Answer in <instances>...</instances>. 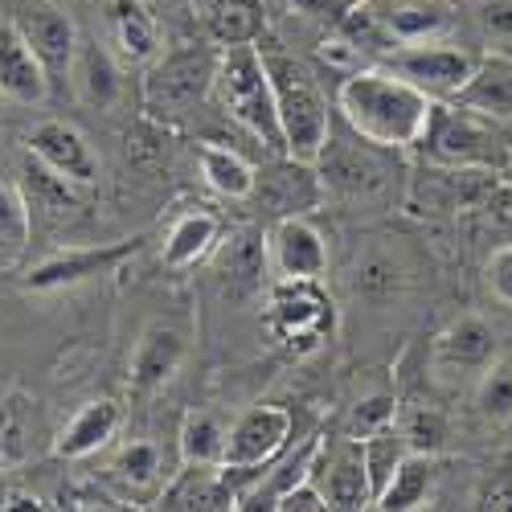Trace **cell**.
I'll return each instance as SVG.
<instances>
[{"label": "cell", "instance_id": "cell-20", "mask_svg": "<svg viewBox=\"0 0 512 512\" xmlns=\"http://www.w3.org/2000/svg\"><path fill=\"white\" fill-rule=\"evenodd\" d=\"M107 33L123 62H156L164 54V33L144 0H107Z\"/></svg>", "mask_w": 512, "mask_h": 512}, {"label": "cell", "instance_id": "cell-24", "mask_svg": "<svg viewBox=\"0 0 512 512\" xmlns=\"http://www.w3.org/2000/svg\"><path fill=\"white\" fill-rule=\"evenodd\" d=\"M222 242V218L209 209H189L173 222L164 238V250H160V263L168 271H185V267H197L205 254Z\"/></svg>", "mask_w": 512, "mask_h": 512}, {"label": "cell", "instance_id": "cell-30", "mask_svg": "<svg viewBox=\"0 0 512 512\" xmlns=\"http://www.w3.org/2000/svg\"><path fill=\"white\" fill-rule=\"evenodd\" d=\"M402 287H406V271H402V263L394 259V254H386V250L365 254V259L357 263V271H353V291L361 295V300H369V304L394 300Z\"/></svg>", "mask_w": 512, "mask_h": 512}, {"label": "cell", "instance_id": "cell-6", "mask_svg": "<svg viewBox=\"0 0 512 512\" xmlns=\"http://www.w3.org/2000/svg\"><path fill=\"white\" fill-rule=\"evenodd\" d=\"M336 312L320 279H279L267 295V328L291 353H312L332 336Z\"/></svg>", "mask_w": 512, "mask_h": 512}, {"label": "cell", "instance_id": "cell-4", "mask_svg": "<svg viewBox=\"0 0 512 512\" xmlns=\"http://www.w3.org/2000/svg\"><path fill=\"white\" fill-rule=\"evenodd\" d=\"M414 148L435 168H476V173H492V168L508 164V144L492 127V119L467 111L451 99L431 103L426 132Z\"/></svg>", "mask_w": 512, "mask_h": 512}, {"label": "cell", "instance_id": "cell-38", "mask_svg": "<svg viewBox=\"0 0 512 512\" xmlns=\"http://www.w3.org/2000/svg\"><path fill=\"white\" fill-rule=\"evenodd\" d=\"M275 508H279V512H324L328 500H324V492L316 488V480H304V484L287 488V492L275 500Z\"/></svg>", "mask_w": 512, "mask_h": 512}, {"label": "cell", "instance_id": "cell-39", "mask_svg": "<svg viewBox=\"0 0 512 512\" xmlns=\"http://www.w3.org/2000/svg\"><path fill=\"white\" fill-rule=\"evenodd\" d=\"M484 275H488V287H492L496 300L512 308V246H500V250L492 254Z\"/></svg>", "mask_w": 512, "mask_h": 512}, {"label": "cell", "instance_id": "cell-43", "mask_svg": "<svg viewBox=\"0 0 512 512\" xmlns=\"http://www.w3.org/2000/svg\"><path fill=\"white\" fill-rule=\"evenodd\" d=\"M193 5H197V9H201V13H205V9H209V5H213V0H193Z\"/></svg>", "mask_w": 512, "mask_h": 512}, {"label": "cell", "instance_id": "cell-41", "mask_svg": "<svg viewBox=\"0 0 512 512\" xmlns=\"http://www.w3.org/2000/svg\"><path fill=\"white\" fill-rule=\"evenodd\" d=\"M480 508H496V512H512V476L496 480L484 496H480Z\"/></svg>", "mask_w": 512, "mask_h": 512}, {"label": "cell", "instance_id": "cell-25", "mask_svg": "<svg viewBox=\"0 0 512 512\" xmlns=\"http://www.w3.org/2000/svg\"><path fill=\"white\" fill-rule=\"evenodd\" d=\"M435 488V455H422V451H406L402 463L394 467L390 484L381 488V496L373 500V508H386V512H410L422 508L426 496Z\"/></svg>", "mask_w": 512, "mask_h": 512}, {"label": "cell", "instance_id": "cell-10", "mask_svg": "<svg viewBox=\"0 0 512 512\" xmlns=\"http://www.w3.org/2000/svg\"><path fill=\"white\" fill-rule=\"evenodd\" d=\"M25 148L41 168H50L54 177H62L74 189H91L99 181V156L91 140L66 119H41L25 136Z\"/></svg>", "mask_w": 512, "mask_h": 512}, {"label": "cell", "instance_id": "cell-8", "mask_svg": "<svg viewBox=\"0 0 512 512\" xmlns=\"http://www.w3.org/2000/svg\"><path fill=\"white\" fill-rule=\"evenodd\" d=\"M213 70H218V54L185 46L152 62L148 78H144V103L152 111H185L193 103H201L213 91Z\"/></svg>", "mask_w": 512, "mask_h": 512}, {"label": "cell", "instance_id": "cell-29", "mask_svg": "<svg viewBox=\"0 0 512 512\" xmlns=\"http://www.w3.org/2000/svg\"><path fill=\"white\" fill-rule=\"evenodd\" d=\"M181 459L197 467H218L222 447H226V422L213 410H189L181 418V435H177Z\"/></svg>", "mask_w": 512, "mask_h": 512}, {"label": "cell", "instance_id": "cell-23", "mask_svg": "<svg viewBox=\"0 0 512 512\" xmlns=\"http://www.w3.org/2000/svg\"><path fill=\"white\" fill-rule=\"evenodd\" d=\"M119 422H123V410L115 398H95L82 406L66 426H62V435H58V455L62 459H91L99 455L115 431H119Z\"/></svg>", "mask_w": 512, "mask_h": 512}, {"label": "cell", "instance_id": "cell-7", "mask_svg": "<svg viewBox=\"0 0 512 512\" xmlns=\"http://www.w3.org/2000/svg\"><path fill=\"white\" fill-rule=\"evenodd\" d=\"M377 152H386V148H377V144H369L361 136L357 140H340V136L328 132V140L320 144V152L312 160L324 197H340V201L377 197L381 189H386V177H390L386 160H381Z\"/></svg>", "mask_w": 512, "mask_h": 512}, {"label": "cell", "instance_id": "cell-34", "mask_svg": "<svg viewBox=\"0 0 512 512\" xmlns=\"http://www.w3.org/2000/svg\"><path fill=\"white\" fill-rule=\"evenodd\" d=\"M406 451H410V447H406V439H402L398 426H390V431H377V435L361 439V459H365V476H369V492H373V500L381 496V488L390 484L394 467L402 463Z\"/></svg>", "mask_w": 512, "mask_h": 512}, {"label": "cell", "instance_id": "cell-35", "mask_svg": "<svg viewBox=\"0 0 512 512\" xmlns=\"http://www.w3.org/2000/svg\"><path fill=\"white\" fill-rule=\"evenodd\" d=\"M25 246H29V205L9 181H0V267L17 263Z\"/></svg>", "mask_w": 512, "mask_h": 512}, {"label": "cell", "instance_id": "cell-44", "mask_svg": "<svg viewBox=\"0 0 512 512\" xmlns=\"http://www.w3.org/2000/svg\"><path fill=\"white\" fill-rule=\"evenodd\" d=\"M0 500H5V488H0Z\"/></svg>", "mask_w": 512, "mask_h": 512}, {"label": "cell", "instance_id": "cell-31", "mask_svg": "<svg viewBox=\"0 0 512 512\" xmlns=\"http://www.w3.org/2000/svg\"><path fill=\"white\" fill-rule=\"evenodd\" d=\"M111 472H115L127 488H132V492H156V488L168 480V472H164V455H160V447L148 443V439L127 443V447L115 455Z\"/></svg>", "mask_w": 512, "mask_h": 512}, {"label": "cell", "instance_id": "cell-36", "mask_svg": "<svg viewBox=\"0 0 512 512\" xmlns=\"http://www.w3.org/2000/svg\"><path fill=\"white\" fill-rule=\"evenodd\" d=\"M386 29L398 46H410V41H426L443 29V13L435 5H402L386 13Z\"/></svg>", "mask_w": 512, "mask_h": 512}, {"label": "cell", "instance_id": "cell-19", "mask_svg": "<svg viewBox=\"0 0 512 512\" xmlns=\"http://www.w3.org/2000/svg\"><path fill=\"white\" fill-rule=\"evenodd\" d=\"M267 263H271L267 259V234L254 230V226L234 230L218 250V279H222L230 300H246V295L259 291Z\"/></svg>", "mask_w": 512, "mask_h": 512}, {"label": "cell", "instance_id": "cell-40", "mask_svg": "<svg viewBox=\"0 0 512 512\" xmlns=\"http://www.w3.org/2000/svg\"><path fill=\"white\" fill-rule=\"evenodd\" d=\"M62 500H66L70 508H115V500H111L103 488H95V484L70 488V492H62Z\"/></svg>", "mask_w": 512, "mask_h": 512}, {"label": "cell", "instance_id": "cell-14", "mask_svg": "<svg viewBox=\"0 0 512 512\" xmlns=\"http://www.w3.org/2000/svg\"><path fill=\"white\" fill-rule=\"evenodd\" d=\"M189 353V340L181 328L173 324H148L136 340L132 349V365H127V373H132V390L136 394H156L164 390L168 381L177 377L181 361Z\"/></svg>", "mask_w": 512, "mask_h": 512}, {"label": "cell", "instance_id": "cell-32", "mask_svg": "<svg viewBox=\"0 0 512 512\" xmlns=\"http://www.w3.org/2000/svg\"><path fill=\"white\" fill-rule=\"evenodd\" d=\"M398 431L406 439L410 451H422V455H443L451 431H447V418L443 410L435 406H410V410H398Z\"/></svg>", "mask_w": 512, "mask_h": 512}, {"label": "cell", "instance_id": "cell-9", "mask_svg": "<svg viewBox=\"0 0 512 512\" xmlns=\"http://www.w3.org/2000/svg\"><path fill=\"white\" fill-rule=\"evenodd\" d=\"M472 50L459 46H435V41H410V46H394L386 54V66L394 74H402L406 82H414L418 91H426L431 99H455L459 87L476 70Z\"/></svg>", "mask_w": 512, "mask_h": 512}, {"label": "cell", "instance_id": "cell-42", "mask_svg": "<svg viewBox=\"0 0 512 512\" xmlns=\"http://www.w3.org/2000/svg\"><path fill=\"white\" fill-rule=\"evenodd\" d=\"M484 25L500 37H512V5H488L484 9Z\"/></svg>", "mask_w": 512, "mask_h": 512}, {"label": "cell", "instance_id": "cell-2", "mask_svg": "<svg viewBox=\"0 0 512 512\" xmlns=\"http://www.w3.org/2000/svg\"><path fill=\"white\" fill-rule=\"evenodd\" d=\"M263 66L271 78V95H275V111L283 127V152L295 160H316L320 144L332 132V111L316 87L312 70L304 62H295L287 54H271V50H263Z\"/></svg>", "mask_w": 512, "mask_h": 512}, {"label": "cell", "instance_id": "cell-5", "mask_svg": "<svg viewBox=\"0 0 512 512\" xmlns=\"http://www.w3.org/2000/svg\"><path fill=\"white\" fill-rule=\"evenodd\" d=\"M291 431H295V414L287 406H275V402L250 406L234 426H226V447H222L218 467H222V480L238 504L246 492L242 480H254L263 467H271L287 451Z\"/></svg>", "mask_w": 512, "mask_h": 512}, {"label": "cell", "instance_id": "cell-22", "mask_svg": "<svg viewBox=\"0 0 512 512\" xmlns=\"http://www.w3.org/2000/svg\"><path fill=\"white\" fill-rule=\"evenodd\" d=\"M484 119H512V58L508 54H480L472 78L451 99Z\"/></svg>", "mask_w": 512, "mask_h": 512}, {"label": "cell", "instance_id": "cell-12", "mask_svg": "<svg viewBox=\"0 0 512 512\" xmlns=\"http://www.w3.org/2000/svg\"><path fill=\"white\" fill-rule=\"evenodd\" d=\"M267 259L279 271V279H324L328 242L304 213H287L267 234Z\"/></svg>", "mask_w": 512, "mask_h": 512}, {"label": "cell", "instance_id": "cell-28", "mask_svg": "<svg viewBox=\"0 0 512 512\" xmlns=\"http://www.w3.org/2000/svg\"><path fill=\"white\" fill-rule=\"evenodd\" d=\"M197 160H201L205 185L218 193V197H230V201L254 197V164L242 152L222 148V144H201L197 148Z\"/></svg>", "mask_w": 512, "mask_h": 512}, {"label": "cell", "instance_id": "cell-21", "mask_svg": "<svg viewBox=\"0 0 512 512\" xmlns=\"http://www.w3.org/2000/svg\"><path fill=\"white\" fill-rule=\"evenodd\" d=\"M254 193L267 197L279 218H287V213H304L324 197L312 160H295V156L279 160L275 168H267V173H254Z\"/></svg>", "mask_w": 512, "mask_h": 512}, {"label": "cell", "instance_id": "cell-15", "mask_svg": "<svg viewBox=\"0 0 512 512\" xmlns=\"http://www.w3.org/2000/svg\"><path fill=\"white\" fill-rule=\"evenodd\" d=\"M0 95L13 103H25V107L50 95V74L13 17L0 21Z\"/></svg>", "mask_w": 512, "mask_h": 512}, {"label": "cell", "instance_id": "cell-13", "mask_svg": "<svg viewBox=\"0 0 512 512\" xmlns=\"http://www.w3.org/2000/svg\"><path fill=\"white\" fill-rule=\"evenodd\" d=\"M500 357V336L484 316H459L431 340V361L447 373H484Z\"/></svg>", "mask_w": 512, "mask_h": 512}, {"label": "cell", "instance_id": "cell-27", "mask_svg": "<svg viewBox=\"0 0 512 512\" xmlns=\"http://www.w3.org/2000/svg\"><path fill=\"white\" fill-rule=\"evenodd\" d=\"M205 17V33L218 41V46H259L263 37V5L259 0H213L201 13Z\"/></svg>", "mask_w": 512, "mask_h": 512}, {"label": "cell", "instance_id": "cell-17", "mask_svg": "<svg viewBox=\"0 0 512 512\" xmlns=\"http://www.w3.org/2000/svg\"><path fill=\"white\" fill-rule=\"evenodd\" d=\"M13 21L33 46V54L41 58V66H46V74L70 78V62L78 50V29H74L70 13H62L58 5H33V9H21Z\"/></svg>", "mask_w": 512, "mask_h": 512}, {"label": "cell", "instance_id": "cell-3", "mask_svg": "<svg viewBox=\"0 0 512 512\" xmlns=\"http://www.w3.org/2000/svg\"><path fill=\"white\" fill-rule=\"evenodd\" d=\"M213 95H218L222 111L246 127L254 140H263L267 148L283 152V127L271 95V78L263 66L259 46H226L218 54V70H213Z\"/></svg>", "mask_w": 512, "mask_h": 512}, {"label": "cell", "instance_id": "cell-18", "mask_svg": "<svg viewBox=\"0 0 512 512\" xmlns=\"http://www.w3.org/2000/svg\"><path fill=\"white\" fill-rule=\"evenodd\" d=\"M70 82H74L78 99L95 111H111L123 99V70H119L115 50H107L103 41H91V37H78V50L70 62Z\"/></svg>", "mask_w": 512, "mask_h": 512}, {"label": "cell", "instance_id": "cell-33", "mask_svg": "<svg viewBox=\"0 0 512 512\" xmlns=\"http://www.w3.org/2000/svg\"><path fill=\"white\" fill-rule=\"evenodd\" d=\"M476 410L484 422L504 426L512 422V357H496L476 386Z\"/></svg>", "mask_w": 512, "mask_h": 512}, {"label": "cell", "instance_id": "cell-37", "mask_svg": "<svg viewBox=\"0 0 512 512\" xmlns=\"http://www.w3.org/2000/svg\"><path fill=\"white\" fill-rule=\"evenodd\" d=\"M398 426V398L394 394H369L365 402L353 406L349 422H345V435L349 439H369L377 431H390Z\"/></svg>", "mask_w": 512, "mask_h": 512}, {"label": "cell", "instance_id": "cell-26", "mask_svg": "<svg viewBox=\"0 0 512 512\" xmlns=\"http://www.w3.org/2000/svg\"><path fill=\"white\" fill-rule=\"evenodd\" d=\"M160 508H238V500L222 480V467L185 463V472L160 492Z\"/></svg>", "mask_w": 512, "mask_h": 512}, {"label": "cell", "instance_id": "cell-11", "mask_svg": "<svg viewBox=\"0 0 512 512\" xmlns=\"http://www.w3.org/2000/svg\"><path fill=\"white\" fill-rule=\"evenodd\" d=\"M312 480L324 492L328 508H373L369 476H365V459H361V439H324Z\"/></svg>", "mask_w": 512, "mask_h": 512}, {"label": "cell", "instance_id": "cell-16", "mask_svg": "<svg viewBox=\"0 0 512 512\" xmlns=\"http://www.w3.org/2000/svg\"><path fill=\"white\" fill-rule=\"evenodd\" d=\"M140 246H144V238H123V242H111V246L66 250V254H58V259H46L41 267H33L29 279H25V287L54 291V287H66V283H82V279H91V275H107L123 259H132Z\"/></svg>", "mask_w": 512, "mask_h": 512}, {"label": "cell", "instance_id": "cell-1", "mask_svg": "<svg viewBox=\"0 0 512 512\" xmlns=\"http://www.w3.org/2000/svg\"><path fill=\"white\" fill-rule=\"evenodd\" d=\"M431 103V95L418 91L414 82H406L390 66L353 70L336 87V115L345 119V127L386 152L414 148L422 140Z\"/></svg>", "mask_w": 512, "mask_h": 512}]
</instances>
